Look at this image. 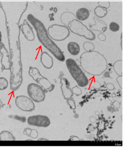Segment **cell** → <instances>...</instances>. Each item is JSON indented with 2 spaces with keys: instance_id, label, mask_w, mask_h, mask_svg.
<instances>
[{
  "instance_id": "obj_13",
  "label": "cell",
  "mask_w": 126,
  "mask_h": 148,
  "mask_svg": "<svg viewBox=\"0 0 126 148\" xmlns=\"http://www.w3.org/2000/svg\"><path fill=\"white\" fill-rule=\"evenodd\" d=\"M90 16L89 10L86 8H81L76 12V17L77 20L81 21L87 20Z\"/></svg>"
},
{
  "instance_id": "obj_11",
  "label": "cell",
  "mask_w": 126,
  "mask_h": 148,
  "mask_svg": "<svg viewBox=\"0 0 126 148\" xmlns=\"http://www.w3.org/2000/svg\"><path fill=\"white\" fill-rule=\"evenodd\" d=\"M40 62L42 66L47 69L52 68L53 65V58L46 52H42L41 54Z\"/></svg>"
},
{
  "instance_id": "obj_8",
  "label": "cell",
  "mask_w": 126,
  "mask_h": 148,
  "mask_svg": "<svg viewBox=\"0 0 126 148\" xmlns=\"http://www.w3.org/2000/svg\"><path fill=\"white\" fill-rule=\"evenodd\" d=\"M29 125L35 127H47L51 123L50 119L47 116L37 115L29 116L27 119Z\"/></svg>"
},
{
  "instance_id": "obj_23",
  "label": "cell",
  "mask_w": 126,
  "mask_h": 148,
  "mask_svg": "<svg viewBox=\"0 0 126 148\" xmlns=\"http://www.w3.org/2000/svg\"><path fill=\"white\" fill-rule=\"evenodd\" d=\"M72 92L73 95H75L76 96H79L82 94V90L78 86H75L72 88Z\"/></svg>"
},
{
  "instance_id": "obj_26",
  "label": "cell",
  "mask_w": 126,
  "mask_h": 148,
  "mask_svg": "<svg viewBox=\"0 0 126 148\" xmlns=\"http://www.w3.org/2000/svg\"><path fill=\"white\" fill-rule=\"evenodd\" d=\"M108 2H99V4L100 7H102V8H105L106 9H108L109 8L110 6H107V4H110L109 2L107 3Z\"/></svg>"
},
{
  "instance_id": "obj_12",
  "label": "cell",
  "mask_w": 126,
  "mask_h": 148,
  "mask_svg": "<svg viewBox=\"0 0 126 148\" xmlns=\"http://www.w3.org/2000/svg\"><path fill=\"white\" fill-rule=\"evenodd\" d=\"M40 84V86L43 89L45 93L48 92H51L54 89L55 85L51 83L47 78L43 77L39 80L38 83Z\"/></svg>"
},
{
  "instance_id": "obj_15",
  "label": "cell",
  "mask_w": 126,
  "mask_h": 148,
  "mask_svg": "<svg viewBox=\"0 0 126 148\" xmlns=\"http://www.w3.org/2000/svg\"><path fill=\"white\" fill-rule=\"evenodd\" d=\"M29 75L37 83H38L39 80L43 77L42 75L38 69L33 67H29Z\"/></svg>"
},
{
  "instance_id": "obj_29",
  "label": "cell",
  "mask_w": 126,
  "mask_h": 148,
  "mask_svg": "<svg viewBox=\"0 0 126 148\" xmlns=\"http://www.w3.org/2000/svg\"><path fill=\"white\" fill-rule=\"evenodd\" d=\"M2 41V34L1 32H0V44L1 43Z\"/></svg>"
},
{
  "instance_id": "obj_20",
  "label": "cell",
  "mask_w": 126,
  "mask_h": 148,
  "mask_svg": "<svg viewBox=\"0 0 126 148\" xmlns=\"http://www.w3.org/2000/svg\"><path fill=\"white\" fill-rule=\"evenodd\" d=\"M94 45L90 42H86L83 44V48L86 52H91L94 49Z\"/></svg>"
},
{
  "instance_id": "obj_24",
  "label": "cell",
  "mask_w": 126,
  "mask_h": 148,
  "mask_svg": "<svg viewBox=\"0 0 126 148\" xmlns=\"http://www.w3.org/2000/svg\"><path fill=\"white\" fill-rule=\"evenodd\" d=\"M68 104L70 107V109L72 110H75L76 109V104H75V101L72 98L67 100Z\"/></svg>"
},
{
  "instance_id": "obj_18",
  "label": "cell",
  "mask_w": 126,
  "mask_h": 148,
  "mask_svg": "<svg viewBox=\"0 0 126 148\" xmlns=\"http://www.w3.org/2000/svg\"><path fill=\"white\" fill-rule=\"evenodd\" d=\"M107 9L102 8L100 6L96 7L94 9V14L95 15L99 18H103L107 14Z\"/></svg>"
},
{
  "instance_id": "obj_2",
  "label": "cell",
  "mask_w": 126,
  "mask_h": 148,
  "mask_svg": "<svg viewBox=\"0 0 126 148\" xmlns=\"http://www.w3.org/2000/svg\"><path fill=\"white\" fill-rule=\"evenodd\" d=\"M28 20L33 25L36 32L37 38L42 46L49 51L60 61L63 62L66 57L60 49L50 38L44 24L33 15L28 16Z\"/></svg>"
},
{
  "instance_id": "obj_14",
  "label": "cell",
  "mask_w": 126,
  "mask_h": 148,
  "mask_svg": "<svg viewBox=\"0 0 126 148\" xmlns=\"http://www.w3.org/2000/svg\"><path fill=\"white\" fill-rule=\"evenodd\" d=\"M67 49L69 53L74 56L78 55L80 52L79 45L74 42H71L68 44Z\"/></svg>"
},
{
  "instance_id": "obj_5",
  "label": "cell",
  "mask_w": 126,
  "mask_h": 148,
  "mask_svg": "<svg viewBox=\"0 0 126 148\" xmlns=\"http://www.w3.org/2000/svg\"><path fill=\"white\" fill-rule=\"evenodd\" d=\"M48 34L52 40L62 41L66 39L70 35V30L66 26L53 24L48 29Z\"/></svg>"
},
{
  "instance_id": "obj_6",
  "label": "cell",
  "mask_w": 126,
  "mask_h": 148,
  "mask_svg": "<svg viewBox=\"0 0 126 148\" xmlns=\"http://www.w3.org/2000/svg\"><path fill=\"white\" fill-rule=\"evenodd\" d=\"M27 92L33 101L40 103L45 100L46 95L44 90L37 84H29L27 88Z\"/></svg>"
},
{
  "instance_id": "obj_22",
  "label": "cell",
  "mask_w": 126,
  "mask_h": 148,
  "mask_svg": "<svg viewBox=\"0 0 126 148\" xmlns=\"http://www.w3.org/2000/svg\"><path fill=\"white\" fill-rule=\"evenodd\" d=\"M120 28L119 25L115 22H112L109 24V29L112 32H118Z\"/></svg>"
},
{
  "instance_id": "obj_7",
  "label": "cell",
  "mask_w": 126,
  "mask_h": 148,
  "mask_svg": "<svg viewBox=\"0 0 126 148\" xmlns=\"http://www.w3.org/2000/svg\"><path fill=\"white\" fill-rule=\"evenodd\" d=\"M15 101L16 107L22 111L31 112L35 110V106L33 100L26 96H18Z\"/></svg>"
},
{
  "instance_id": "obj_17",
  "label": "cell",
  "mask_w": 126,
  "mask_h": 148,
  "mask_svg": "<svg viewBox=\"0 0 126 148\" xmlns=\"http://www.w3.org/2000/svg\"><path fill=\"white\" fill-rule=\"evenodd\" d=\"M15 140V137L9 131H2L0 133L1 141H14Z\"/></svg>"
},
{
  "instance_id": "obj_4",
  "label": "cell",
  "mask_w": 126,
  "mask_h": 148,
  "mask_svg": "<svg viewBox=\"0 0 126 148\" xmlns=\"http://www.w3.org/2000/svg\"><path fill=\"white\" fill-rule=\"evenodd\" d=\"M68 28L73 34L82 36L89 40H94L96 37L92 31L88 29L81 22L76 19H74L68 22Z\"/></svg>"
},
{
  "instance_id": "obj_19",
  "label": "cell",
  "mask_w": 126,
  "mask_h": 148,
  "mask_svg": "<svg viewBox=\"0 0 126 148\" xmlns=\"http://www.w3.org/2000/svg\"><path fill=\"white\" fill-rule=\"evenodd\" d=\"M122 65L123 61L121 60H119L114 62L113 66L114 70L118 76H122Z\"/></svg>"
},
{
  "instance_id": "obj_27",
  "label": "cell",
  "mask_w": 126,
  "mask_h": 148,
  "mask_svg": "<svg viewBox=\"0 0 126 148\" xmlns=\"http://www.w3.org/2000/svg\"><path fill=\"white\" fill-rule=\"evenodd\" d=\"M98 38L100 40L102 41H104L106 39V37L103 34H100L98 35Z\"/></svg>"
},
{
  "instance_id": "obj_9",
  "label": "cell",
  "mask_w": 126,
  "mask_h": 148,
  "mask_svg": "<svg viewBox=\"0 0 126 148\" xmlns=\"http://www.w3.org/2000/svg\"><path fill=\"white\" fill-rule=\"evenodd\" d=\"M0 53L2 55L1 60L2 70H9L10 69V54L3 43L0 44Z\"/></svg>"
},
{
  "instance_id": "obj_28",
  "label": "cell",
  "mask_w": 126,
  "mask_h": 148,
  "mask_svg": "<svg viewBox=\"0 0 126 148\" xmlns=\"http://www.w3.org/2000/svg\"><path fill=\"white\" fill-rule=\"evenodd\" d=\"M107 88L110 90H113L114 89V86L112 84L108 83L106 85Z\"/></svg>"
},
{
  "instance_id": "obj_16",
  "label": "cell",
  "mask_w": 126,
  "mask_h": 148,
  "mask_svg": "<svg viewBox=\"0 0 126 148\" xmlns=\"http://www.w3.org/2000/svg\"><path fill=\"white\" fill-rule=\"evenodd\" d=\"M22 32L26 39L29 41L34 40L35 35L31 27L28 25L22 29Z\"/></svg>"
},
{
  "instance_id": "obj_10",
  "label": "cell",
  "mask_w": 126,
  "mask_h": 148,
  "mask_svg": "<svg viewBox=\"0 0 126 148\" xmlns=\"http://www.w3.org/2000/svg\"><path fill=\"white\" fill-rule=\"evenodd\" d=\"M61 89L64 99L67 100L73 97V94L72 89L70 88V83L65 77L60 78Z\"/></svg>"
},
{
  "instance_id": "obj_21",
  "label": "cell",
  "mask_w": 126,
  "mask_h": 148,
  "mask_svg": "<svg viewBox=\"0 0 126 148\" xmlns=\"http://www.w3.org/2000/svg\"><path fill=\"white\" fill-rule=\"evenodd\" d=\"M8 82L4 77H0V90H4L8 88Z\"/></svg>"
},
{
  "instance_id": "obj_1",
  "label": "cell",
  "mask_w": 126,
  "mask_h": 148,
  "mask_svg": "<svg viewBox=\"0 0 126 148\" xmlns=\"http://www.w3.org/2000/svg\"><path fill=\"white\" fill-rule=\"evenodd\" d=\"M81 66L85 72L93 76H99L108 68L106 59L96 51L86 52L80 57Z\"/></svg>"
},
{
  "instance_id": "obj_3",
  "label": "cell",
  "mask_w": 126,
  "mask_h": 148,
  "mask_svg": "<svg viewBox=\"0 0 126 148\" xmlns=\"http://www.w3.org/2000/svg\"><path fill=\"white\" fill-rule=\"evenodd\" d=\"M66 64L71 76L79 87L84 88L88 85L89 80L75 60L68 59L66 60Z\"/></svg>"
},
{
  "instance_id": "obj_25",
  "label": "cell",
  "mask_w": 126,
  "mask_h": 148,
  "mask_svg": "<svg viewBox=\"0 0 126 148\" xmlns=\"http://www.w3.org/2000/svg\"><path fill=\"white\" fill-rule=\"evenodd\" d=\"M122 80H123V77L122 76H119L117 78V82L118 84L119 85L120 87L121 88H123V84H122Z\"/></svg>"
}]
</instances>
